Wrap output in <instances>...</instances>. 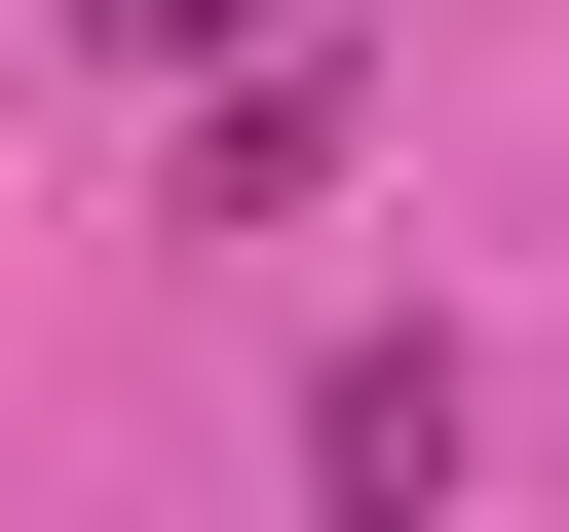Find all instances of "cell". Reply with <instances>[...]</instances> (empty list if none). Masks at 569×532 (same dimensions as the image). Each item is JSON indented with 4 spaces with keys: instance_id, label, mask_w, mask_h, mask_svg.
I'll return each instance as SVG.
<instances>
[{
    "instance_id": "cell-1",
    "label": "cell",
    "mask_w": 569,
    "mask_h": 532,
    "mask_svg": "<svg viewBox=\"0 0 569 532\" xmlns=\"http://www.w3.org/2000/svg\"><path fill=\"white\" fill-rule=\"evenodd\" d=\"M305 494H456V343H342L305 381Z\"/></svg>"
},
{
    "instance_id": "cell-2",
    "label": "cell",
    "mask_w": 569,
    "mask_h": 532,
    "mask_svg": "<svg viewBox=\"0 0 569 532\" xmlns=\"http://www.w3.org/2000/svg\"><path fill=\"white\" fill-rule=\"evenodd\" d=\"M77 39H152V77H228V39H266V0H77Z\"/></svg>"
}]
</instances>
